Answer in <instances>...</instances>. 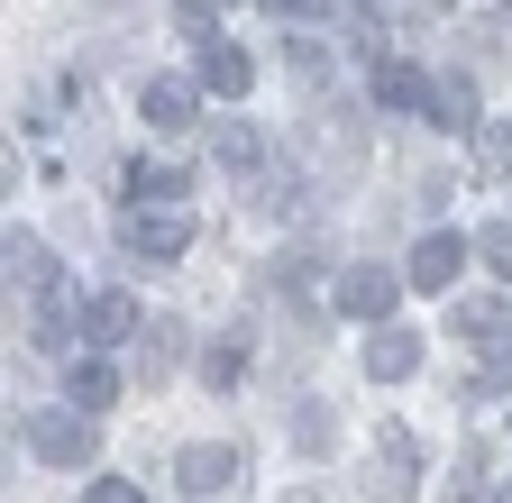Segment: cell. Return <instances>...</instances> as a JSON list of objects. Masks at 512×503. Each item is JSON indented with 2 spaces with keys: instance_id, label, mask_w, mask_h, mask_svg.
Segmentation results:
<instances>
[{
  "instance_id": "1",
  "label": "cell",
  "mask_w": 512,
  "mask_h": 503,
  "mask_svg": "<svg viewBox=\"0 0 512 503\" xmlns=\"http://www.w3.org/2000/svg\"><path fill=\"white\" fill-rule=\"evenodd\" d=\"M119 247H128L138 266H174L183 247H192V211H183V202H128Z\"/></svg>"
},
{
  "instance_id": "2",
  "label": "cell",
  "mask_w": 512,
  "mask_h": 503,
  "mask_svg": "<svg viewBox=\"0 0 512 503\" xmlns=\"http://www.w3.org/2000/svg\"><path fill=\"white\" fill-rule=\"evenodd\" d=\"M28 449H37L46 467H83V458H92V412H83V403L28 412Z\"/></svg>"
},
{
  "instance_id": "3",
  "label": "cell",
  "mask_w": 512,
  "mask_h": 503,
  "mask_svg": "<svg viewBox=\"0 0 512 503\" xmlns=\"http://www.w3.org/2000/svg\"><path fill=\"white\" fill-rule=\"evenodd\" d=\"M403 284H412V275H384V266H348V275L330 284V302L348 311V321H394Z\"/></svg>"
},
{
  "instance_id": "4",
  "label": "cell",
  "mask_w": 512,
  "mask_h": 503,
  "mask_svg": "<svg viewBox=\"0 0 512 503\" xmlns=\"http://www.w3.org/2000/svg\"><path fill=\"white\" fill-rule=\"evenodd\" d=\"M448 330H458L485 366L512 348V302H494V293H467V302H448Z\"/></svg>"
},
{
  "instance_id": "5",
  "label": "cell",
  "mask_w": 512,
  "mask_h": 503,
  "mask_svg": "<svg viewBox=\"0 0 512 503\" xmlns=\"http://www.w3.org/2000/svg\"><path fill=\"white\" fill-rule=\"evenodd\" d=\"M238 476H247V458L229 449V439H192V449L174 458V485H183V494H229Z\"/></svg>"
},
{
  "instance_id": "6",
  "label": "cell",
  "mask_w": 512,
  "mask_h": 503,
  "mask_svg": "<svg viewBox=\"0 0 512 503\" xmlns=\"http://www.w3.org/2000/svg\"><path fill=\"white\" fill-rule=\"evenodd\" d=\"M467 257H476V238H458V229H430V238L412 247V266H403V275H412L421 293H448V284H458V266H467Z\"/></svg>"
},
{
  "instance_id": "7",
  "label": "cell",
  "mask_w": 512,
  "mask_h": 503,
  "mask_svg": "<svg viewBox=\"0 0 512 503\" xmlns=\"http://www.w3.org/2000/svg\"><path fill=\"white\" fill-rule=\"evenodd\" d=\"M421 476H412V430L394 421V430H375V476H366V494H384V503H403Z\"/></svg>"
},
{
  "instance_id": "8",
  "label": "cell",
  "mask_w": 512,
  "mask_h": 503,
  "mask_svg": "<svg viewBox=\"0 0 512 503\" xmlns=\"http://www.w3.org/2000/svg\"><path fill=\"white\" fill-rule=\"evenodd\" d=\"M375 101H384V110H421V119H430L439 83H430L421 65H403V55H384V65H375Z\"/></svg>"
},
{
  "instance_id": "9",
  "label": "cell",
  "mask_w": 512,
  "mask_h": 503,
  "mask_svg": "<svg viewBox=\"0 0 512 503\" xmlns=\"http://www.w3.org/2000/svg\"><path fill=\"white\" fill-rule=\"evenodd\" d=\"M366 375H375V385H403V375H421V339L384 321V330L366 339Z\"/></svg>"
},
{
  "instance_id": "10",
  "label": "cell",
  "mask_w": 512,
  "mask_h": 503,
  "mask_svg": "<svg viewBox=\"0 0 512 503\" xmlns=\"http://www.w3.org/2000/svg\"><path fill=\"white\" fill-rule=\"evenodd\" d=\"M256 83V65H247V46H229V37H211L202 46V92H220V101H238Z\"/></svg>"
},
{
  "instance_id": "11",
  "label": "cell",
  "mask_w": 512,
  "mask_h": 503,
  "mask_svg": "<svg viewBox=\"0 0 512 503\" xmlns=\"http://www.w3.org/2000/svg\"><path fill=\"white\" fill-rule=\"evenodd\" d=\"M183 165H156V156H138V165H119V193L128 202H183Z\"/></svg>"
},
{
  "instance_id": "12",
  "label": "cell",
  "mask_w": 512,
  "mask_h": 503,
  "mask_svg": "<svg viewBox=\"0 0 512 503\" xmlns=\"http://www.w3.org/2000/svg\"><path fill=\"white\" fill-rule=\"evenodd\" d=\"M0 257H10V293H19V284H28V293H55V284H64V275H55V257H46L28 229H10V247H0Z\"/></svg>"
},
{
  "instance_id": "13",
  "label": "cell",
  "mask_w": 512,
  "mask_h": 503,
  "mask_svg": "<svg viewBox=\"0 0 512 503\" xmlns=\"http://www.w3.org/2000/svg\"><path fill=\"white\" fill-rule=\"evenodd\" d=\"M138 110H147V129H192V83L183 74H156L138 92Z\"/></svg>"
},
{
  "instance_id": "14",
  "label": "cell",
  "mask_w": 512,
  "mask_h": 503,
  "mask_svg": "<svg viewBox=\"0 0 512 503\" xmlns=\"http://www.w3.org/2000/svg\"><path fill=\"white\" fill-rule=\"evenodd\" d=\"M83 330H92V348H119L128 330H138V302H128V293H92L83 302Z\"/></svg>"
},
{
  "instance_id": "15",
  "label": "cell",
  "mask_w": 512,
  "mask_h": 503,
  "mask_svg": "<svg viewBox=\"0 0 512 503\" xmlns=\"http://www.w3.org/2000/svg\"><path fill=\"white\" fill-rule=\"evenodd\" d=\"M467 138H476V183H503L512 174V129H503V119H476Z\"/></svg>"
},
{
  "instance_id": "16",
  "label": "cell",
  "mask_w": 512,
  "mask_h": 503,
  "mask_svg": "<svg viewBox=\"0 0 512 503\" xmlns=\"http://www.w3.org/2000/svg\"><path fill=\"white\" fill-rule=\"evenodd\" d=\"M211 156H220L229 174H256V165H266V138H256V129H247V119H229V129L211 138Z\"/></svg>"
},
{
  "instance_id": "17",
  "label": "cell",
  "mask_w": 512,
  "mask_h": 503,
  "mask_svg": "<svg viewBox=\"0 0 512 503\" xmlns=\"http://www.w3.org/2000/svg\"><path fill=\"white\" fill-rule=\"evenodd\" d=\"M430 119H439V129H476V83H439V101H430Z\"/></svg>"
},
{
  "instance_id": "18",
  "label": "cell",
  "mask_w": 512,
  "mask_h": 503,
  "mask_svg": "<svg viewBox=\"0 0 512 503\" xmlns=\"http://www.w3.org/2000/svg\"><path fill=\"white\" fill-rule=\"evenodd\" d=\"M74 403H83V412H101V403H119V375H110L101 357H83V366H74Z\"/></svg>"
},
{
  "instance_id": "19",
  "label": "cell",
  "mask_w": 512,
  "mask_h": 503,
  "mask_svg": "<svg viewBox=\"0 0 512 503\" xmlns=\"http://www.w3.org/2000/svg\"><path fill=\"white\" fill-rule=\"evenodd\" d=\"M238 375H247V348H238V339H220V348H202V385H211V394H229V385H238Z\"/></svg>"
},
{
  "instance_id": "20",
  "label": "cell",
  "mask_w": 512,
  "mask_h": 503,
  "mask_svg": "<svg viewBox=\"0 0 512 503\" xmlns=\"http://www.w3.org/2000/svg\"><path fill=\"white\" fill-rule=\"evenodd\" d=\"M476 257H485V266H494V275L512 284V220H494V229H476Z\"/></svg>"
},
{
  "instance_id": "21",
  "label": "cell",
  "mask_w": 512,
  "mask_h": 503,
  "mask_svg": "<svg viewBox=\"0 0 512 503\" xmlns=\"http://www.w3.org/2000/svg\"><path fill=\"white\" fill-rule=\"evenodd\" d=\"M174 357H183V339H174V330H156V339H147V357H138V375H147V385H165Z\"/></svg>"
},
{
  "instance_id": "22",
  "label": "cell",
  "mask_w": 512,
  "mask_h": 503,
  "mask_svg": "<svg viewBox=\"0 0 512 503\" xmlns=\"http://www.w3.org/2000/svg\"><path fill=\"white\" fill-rule=\"evenodd\" d=\"M284 65H293V74H302V83H320V74H330V55H320V46H311V37H293V46H284Z\"/></svg>"
},
{
  "instance_id": "23",
  "label": "cell",
  "mask_w": 512,
  "mask_h": 503,
  "mask_svg": "<svg viewBox=\"0 0 512 503\" xmlns=\"http://www.w3.org/2000/svg\"><path fill=\"white\" fill-rule=\"evenodd\" d=\"M293 439H302V449H330L339 421H330V412H293Z\"/></svg>"
},
{
  "instance_id": "24",
  "label": "cell",
  "mask_w": 512,
  "mask_h": 503,
  "mask_svg": "<svg viewBox=\"0 0 512 503\" xmlns=\"http://www.w3.org/2000/svg\"><path fill=\"white\" fill-rule=\"evenodd\" d=\"M266 10H284V19H302V10H311V19H320L330 0H266Z\"/></svg>"
},
{
  "instance_id": "25",
  "label": "cell",
  "mask_w": 512,
  "mask_h": 503,
  "mask_svg": "<svg viewBox=\"0 0 512 503\" xmlns=\"http://www.w3.org/2000/svg\"><path fill=\"white\" fill-rule=\"evenodd\" d=\"M494 503H512V476H503V494H494Z\"/></svg>"
},
{
  "instance_id": "26",
  "label": "cell",
  "mask_w": 512,
  "mask_h": 503,
  "mask_svg": "<svg viewBox=\"0 0 512 503\" xmlns=\"http://www.w3.org/2000/svg\"><path fill=\"white\" fill-rule=\"evenodd\" d=\"M430 10H448V0H430Z\"/></svg>"
}]
</instances>
